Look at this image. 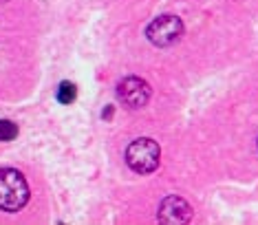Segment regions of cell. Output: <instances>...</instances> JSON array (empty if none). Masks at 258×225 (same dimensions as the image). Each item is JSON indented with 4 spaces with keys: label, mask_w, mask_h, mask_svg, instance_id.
Here are the masks:
<instances>
[{
    "label": "cell",
    "mask_w": 258,
    "mask_h": 225,
    "mask_svg": "<svg viewBox=\"0 0 258 225\" xmlns=\"http://www.w3.org/2000/svg\"><path fill=\"white\" fill-rule=\"evenodd\" d=\"M29 183L20 170L0 168V210L18 212L29 203Z\"/></svg>",
    "instance_id": "cell-1"
},
{
    "label": "cell",
    "mask_w": 258,
    "mask_h": 225,
    "mask_svg": "<svg viewBox=\"0 0 258 225\" xmlns=\"http://www.w3.org/2000/svg\"><path fill=\"white\" fill-rule=\"evenodd\" d=\"M159 144L155 139L142 137V139H135L126 150V161L131 165V170L139 175H150L157 170L159 165Z\"/></svg>",
    "instance_id": "cell-2"
},
{
    "label": "cell",
    "mask_w": 258,
    "mask_h": 225,
    "mask_svg": "<svg viewBox=\"0 0 258 225\" xmlns=\"http://www.w3.org/2000/svg\"><path fill=\"white\" fill-rule=\"evenodd\" d=\"M183 33V22L177 16H159L148 25L146 35L155 46H170L174 44Z\"/></svg>",
    "instance_id": "cell-3"
},
{
    "label": "cell",
    "mask_w": 258,
    "mask_h": 225,
    "mask_svg": "<svg viewBox=\"0 0 258 225\" xmlns=\"http://www.w3.org/2000/svg\"><path fill=\"white\" fill-rule=\"evenodd\" d=\"M150 86L148 82L142 80V78H124L117 84V97L119 102L126 106V108H144L150 99Z\"/></svg>",
    "instance_id": "cell-4"
},
{
    "label": "cell",
    "mask_w": 258,
    "mask_h": 225,
    "mask_svg": "<svg viewBox=\"0 0 258 225\" xmlns=\"http://www.w3.org/2000/svg\"><path fill=\"white\" fill-rule=\"evenodd\" d=\"M192 218V208L181 197H166L159 205V221L166 225H183Z\"/></svg>",
    "instance_id": "cell-5"
},
{
    "label": "cell",
    "mask_w": 258,
    "mask_h": 225,
    "mask_svg": "<svg viewBox=\"0 0 258 225\" xmlns=\"http://www.w3.org/2000/svg\"><path fill=\"white\" fill-rule=\"evenodd\" d=\"M75 97H78V88L71 82H62L60 88H57V99H60L62 104H71L75 102Z\"/></svg>",
    "instance_id": "cell-6"
},
{
    "label": "cell",
    "mask_w": 258,
    "mask_h": 225,
    "mask_svg": "<svg viewBox=\"0 0 258 225\" xmlns=\"http://www.w3.org/2000/svg\"><path fill=\"white\" fill-rule=\"evenodd\" d=\"M18 137V126L9 120H0V141H11Z\"/></svg>",
    "instance_id": "cell-7"
},
{
    "label": "cell",
    "mask_w": 258,
    "mask_h": 225,
    "mask_svg": "<svg viewBox=\"0 0 258 225\" xmlns=\"http://www.w3.org/2000/svg\"><path fill=\"white\" fill-rule=\"evenodd\" d=\"M0 3H5V0H0Z\"/></svg>",
    "instance_id": "cell-8"
}]
</instances>
